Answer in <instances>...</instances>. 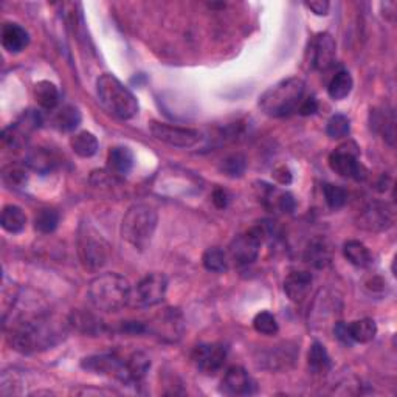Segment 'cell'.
<instances>
[{
    "mask_svg": "<svg viewBox=\"0 0 397 397\" xmlns=\"http://www.w3.org/2000/svg\"><path fill=\"white\" fill-rule=\"evenodd\" d=\"M61 327L52 318L34 315L12 323L11 331L8 332V341L12 349L22 354H31L52 347L61 340Z\"/></svg>",
    "mask_w": 397,
    "mask_h": 397,
    "instance_id": "cell-1",
    "label": "cell"
},
{
    "mask_svg": "<svg viewBox=\"0 0 397 397\" xmlns=\"http://www.w3.org/2000/svg\"><path fill=\"white\" fill-rule=\"evenodd\" d=\"M304 90L306 84L301 78L292 77L281 79L259 96V108L265 115L273 118L289 116L300 108Z\"/></svg>",
    "mask_w": 397,
    "mask_h": 397,
    "instance_id": "cell-2",
    "label": "cell"
},
{
    "mask_svg": "<svg viewBox=\"0 0 397 397\" xmlns=\"http://www.w3.org/2000/svg\"><path fill=\"white\" fill-rule=\"evenodd\" d=\"M129 281L118 273H104L92 279L89 285L90 303L103 312H118L124 306L130 304Z\"/></svg>",
    "mask_w": 397,
    "mask_h": 397,
    "instance_id": "cell-3",
    "label": "cell"
},
{
    "mask_svg": "<svg viewBox=\"0 0 397 397\" xmlns=\"http://www.w3.org/2000/svg\"><path fill=\"white\" fill-rule=\"evenodd\" d=\"M96 96L103 108L120 120H130L139 114V101L120 79L104 73L96 79Z\"/></svg>",
    "mask_w": 397,
    "mask_h": 397,
    "instance_id": "cell-4",
    "label": "cell"
},
{
    "mask_svg": "<svg viewBox=\"0 0 397 397\" xmlns=\"http://www.w3.org/2000/svg\"><path fill=\"white\" fill-rule=\"evenodd\" d=\"M157 211L146 203H136L128 210L121 222V236L130 245L145 250L157 228Z\"/></svg>",
    "mask_w": 397,
    "mask_h": 397,
    "instance_id": "cell-5",
    "label": "cell"
},
{
    "mask_svg": "<svg viewBox=\"0 0 397 397\" xmlns=\"http://www.w3.org/2000/svg\"><path fill=\"white\" fill-rule=\"evenodd\" d=\"M167 278L163 273H149L136 283L130 294V304L136 307H151L165 300Z\"/></svg>",
    "mask_w": 397,
    "mask_h": 397,
    "instance_id": "cell-6",
    "label": "cell"
},
{
    "mask_svg": "<svg viewBox=\"0 0 397 397\" xmlns=\"http://www.w3.org/2000/svg\"><path fill=\"white\" fill-rule=\"evenodd\" d=\"M149 132L155 140L174 147H194L202 141V132L191 128L172 126V124L151 121L149 124Z\"/></svg>",
    "mask_w": 397,
    "mask_h": 397,
    "instance_id": "cell-7",
    "label": "cell"
},
{
    "mask_svg": "<svg viewBox=\"0 0 397 397\" xmlns=\"http://www.w3.org/2000/svg\"><path fill=\"white\" fill-rule=\"evenodd\" d=\"M263 232L261 228H252L250 232L241 234L228 247V256L234 265L245 267L254 263L261 250Z\"/></svg>",
    "mask_w": 397,
    "mask_h": 397,
    "instance_id": "cell-8",
    "label": "cell"
},
{
    "mask_svg": "<svg viewBox=\"0 0 397 397\" xmlns=\"http://www.w3.org/2000/svg\"><path fill=\"white\" fill-rule=\"evenodd\" d=\"M196 368L207 376H214L227 360V347L221 343H205L194 347L191 354Z\"/></svg>",
    "mask_w": 397,
    "mask_h": 397,
    "instance_id": "cell-9",
    "label": "cell"
},
{
    "mask_svg": "<svg viewBox=\"0 0 397 397\" xmlns=\"http://www.w3.org/2000/svg\"><path fill=\"white\" fill-rule=\"evenodd\" d=\"M394 222V211L391 210L387 203L374 202L366 205L360 211L357 225L368 232H383L388 230Z\"/></svg>",
    "mask_w": 397,
    "mask_h": 397,
    "instance_id": "cell-10",
    "label": "cell"
},
{
    "mask_svg": "<svg viewBox=\"0 0 397 397\" xmlns=\"http://www.w3.org/2000/svg\"><path fill=\"white\" fill-rule=\"evenodd\" d=\"M329 166L335 174L345 179L365 180L368 177V170L360 163L357 155L351 151H345L343 147L329 155Z\"/></svg>",
    "mask_w": 397,
    "mask_h": 397,
    "instance_id": "cell-11",
    "label": "cell"
},
{
    "mask_svg": "<svg viewBox=\"0 0 397 397\" xmlns=\"http://www.w3.org/2000/svg\"><path fill=\"white\" fill-rule=\"evenodd\" d=\"M81 366L84 369L95 372L101 376H114L123 382H129L126 362H121L120 358L112 356V354H101V356H92L84 358L81 362Z\"/></svg>",
    "mask_w": 397,
    "mask_h": 397,
    "instance_id": "cell-12",
    "label": "cell"
},
{
    "mask_svg": "<svg viewBox=\"0 0 397 397\" xmlns=\"http://www.w3.org/2000/svg\"><path fill=\"white\" fill-rule=\"evenodd\" d=\"M335 53H337V45L329 33H320L310 43V62L318 72H325L334 65Z\"/></svg>",
    "mask_w": 397,
    "mask_h": 397,
    "instance_id": "cell-13",
    "label": "cell"
},
{
    "mask_svg": "<svg viewBox=\"0 0 397 397\" xmlns=\"http://www.w3.org/2000/svg\"><path fill=\"white\" fill-rule=\"evenodd\" d=\"M221 391L227 396H250L256 391V382L241 366H232L222 378Z\"/></svg>",
    "mask_w": 397,
    "mask_h": 397,
    "instance_id": "cell-14",
    "label": "cell"
},
{
    "mask_svg": "<svg viewBox=\"0 0 397 397\" xmlns=\"http://www.w3.org/2000/svg\"><path fill=\"white\" fill-rule=\"evenodd\" d=\"M105 244L101 239H95L92 236H83L79 244V253L81 259H83L84 265L90 270H98L103 267L108 258V250H105Z\"/></svg>",
    "mask_w": 397,
    "mask_h": 397,
    "instance_id": "cell-15",
    "label": "cell"
},
{
    "mask_svg": "<svg viewBox=\"0 0 397 397\" xmlns=\"http://www.w3.org/2000/svg\"><path fill=\"white\" fill-rule=\"evenodd\" d=\"M314 278L309 272H292L284 281V292L290 301L301 303L307 298Z\"/></svg>",
    "mask_w": 397,
    "mask_h": 397,
    "instance_id": "cell-16",
    "label": "cell"
},
{
    "mask_svg": "<svg viewBox=\"0 0 397 397\" xmlns=\"http://www.w3.org/2000/svg\"><path fill=\"white\" fill-rule=\"evenodd\" d=\"M30 43L28 31L17 23H5L2 27V45L10 53H21Z\"/></svg>",
    "mask_w": 397,
    "mask_h": 397,
    "instance_id": "cell-17",
    "label": "cell"
},
{
    "mask_svg": "<svg viewBox=\"0 0 397 397\" xmlns=\"http://www.w3.org/2000/svg\"><path fill=\"white\" fill-rule=\"evenodd\" d=\"M109 172L112 176H128L134 166V154L126 146L112 147L108 157Z\"/></svg>",
    "mask_w": 397,
    "mask_h": 397,
    "instance_id": "cell-18",
    "label": "cell"
},
{
    "mask_svg": "<svg viewBox=\"0 0 397 397\" xmlns=\"http://www.w3.org/2000/svg\"><path fill=\"white\" fill-rule=\"evenodd\" d=\"M304 259H306L310 265H314L315 269H325V267L331 264L332 259L331 245H329L325 239H314L306 248Z\"/></svg>",
    "mask_w": 397,
    "mask_h": 397,
    "instance_id": "cell-19",
    "label": "cell"
},
{
    "mask_svg": "<svg viewBox=\"0 0 397 397\" xmlns=\"http://www.w3.org/2000/svg\"><path fill=\"white\" fill-rule=\"evenodd\" d=\"M343 254L352 265L360 267V269H366V267H369L372 264L371 252L368 250V247L360 241L345 242Z\"/></svg>",
    "mask_w": 397,
    "mask_h": 397,
    "instance_id": "cell-20",
    "label": "cell"
},
{
    "mask_svg": "<svg viewBox=\"0 0 397 397\" xmlns=\"http://www.w3.org/2000/svg\"><path fill=\"white\" fill-rule=\"evenodd\" d=\"M83 116H81V112L74 105H64V108L56 112L53 116V126L61 130V132H72V130L77 129Z\"/></svg>",
    "mask_w": 397,
    "mask_h": 397,
    "instance_id": "cell-21",
    "label": "cell"
},
{
    "mask_svg": "<svg viewBox=\"0 0 397 397\" xmlns=\"http://www.w3.org/2000/svg\"><path fill=\"white\" fill-rule=\"evenodd\" d=\"M0 223H2L5 232L17 234L22 232L25 225H27V216H25L21 207H16V205H6L2 211V219H0Z\"/></svg>",
    "mask_w": 397,
    "mask_h": 397,
    "instance_id": "cell-22",
    "label": "cell"
},
{
    "mask_svg": "<svg viewBox=\"0 0 397 397\" xmlns=\"http://www.w3.org/2000/svg\"><path fill=\"white\" fill-rule=\"evenodd\" d=\"M70 146L73 152L83 159H90L98 152V140L92 132H83L74 134L70 139Z\"/></svg>",
    "mask_w": 397,
    "mask_h": 397,
    "instance_id": "cell-23",
    "label": "cell"
},
{
    "mask_svg": "<svg viewBox=\"0 0 397 397\" xmlns=\"http://www.w3.org/2000/svg\"><path fill=\"white\" fill-rule=\"evenodd\" d=\"M307 363L310 371L315 372V374H326L331 369V357H329L325 345L320 343V341H314L309 349Z\"/></svg>",
    "mask_w": 397,
    "mask_h": 397,
    "instance_id": "cell-24",
    "label": "cell"
},
{
    "mask_svg": "<svg viewBox=\"0 0 397 397\" xmlns=\"http://www.w3.org/2000/svg\"><path fill=\"white\" fill-rule=\"evenodd\" d=\"M34 99L42 109L53 110L59 103V90L50 81H39L34 85Z\"/></svg>",
    "mask_w": 397,
    "mask_h": 397,
    "instance_id": "cell-25",
    "label": "cell"
},
{
    "mask_svg": "<svg viewBox=\"0 0 397 397\" xmlns=\"http://www.w3.org/2000/svg\"><path fill=\"white\" fill-rule=\"evenodd\" d=\"M349 334L354 343H369L377 335V325L372 318H362L349 323Z\"/></svg>",
    "mask_w": 397,
    "mask_h": 397,
    "instance_id": "cell-26",
    "label": "cell"
},
{
    "mask_svg": "<svg viewBox=\"0 0 397 397\" xmlns=\"http://www.w3.org/2000/svg\"><path fill=\"white\" fill-rule=\"evenodd\" d=\"M354 81L349 72L341 70L331 79V83L327 85V93L329 96L335 101H340V99H345L346 96H349V93L352 92Z\"/></svg>",
    "mask_w": 397,
    "mask_h": 397,
    "instance_id": "cell-27",
    "label": "cell"
},
{
    "mask_svg": "<svg viewBox=\"0 0 397 397\" xmlns=\"http://www.w3.org/2000/svg\"><path fill=\"white\" fill-rule=\"evenodd\" d=\"M151 368V360L145 352H134L126 360V371L129 382H140Z\"/></svg>",
    "mask_w": 397,
    "mask_h": 397,
    "instance_id": "cell-28",
    "label": "cell"
},
{
    "mask_svg": "<svg viewBox=\"0 0 397 397\" xmlns=\"http://www.w3.org/2000/svg\"><path fill=\"white\" fill-rule=\"evenodd\" d=\"M27 165L41 174H47L56 166V159L52 155V152L45 151L43 147H36L28 154Z\"/></svg>",
    "mask_w": 397,
    "mask_h": 397,
    "instance_id": "cell-29",
    "label": "cell"
},
{
    "mask_svg": "<svg viewBox=\"0 0 397 397\" xmlns=\"http://www.w3.org/2000/svg\"><path fill=\"white\" fill-rule=\"evenodd\" d=\"M202 263L203 267L208 272H214V273H223L228 269V261H227V254L223 250L217 247H211L207 252L203 253L202 256Z\"/></svg>",
    "mask_w": 397,
    "mask_h": 397,
    "instance_id": "cell-30",
    "label": "cell"
},
{
    "mask_svg": "<svg viewBox=\"0 0 397 397\" xmlns=\"http://www.w3.org/2000/svg\"><path fill=\"white\" fill-rule=\"evenodd\" d=\"M58 223H59L58 211H54L52 208H43L41 211H37V214L34 216L36 232H39L42 234L53 233L54 230L58 228Z\"/></svg>",
    "mask_w": 397,
    "mask_h": 397,
    "instance_id": "cell-31",
    "label": "cell"
},
{
    "mask_svg": "<svg viewBox=\"0 0 397 397\" xmlns=\"http://www.w3.org/2000/svg\"><path fill=\"white\" fill-rule=\"evenodd\" d=\"M70 323L73 327H77L79 332L95 335L101 332V321H98L95 316L85 312H74L72 314Z\"/></svg>",
    "mask_w": 397,
    "mask_h": 397,
    "instance_id": "cell-32",
    "label": "cell"
},
{
    "mask_svg": "<svg viewBox=\"0 0 397 397\" xmlns=\"http://www.w3.org/2000/svg\"><path fill=\"white\" fill-rule=\"evenodd\" d=\"M247 167V160L242 154L228 155L221 161L219 170L228 177H241Z\"/></svg>",
    "mask_w": 397,
    "mask_h": 397,
    "instance_id": "cell-33",
    "label": "cell"
},
{
    "mask_svg": "<svg viewBox=\"0 0 397 397\" xmlns=\"http://www.w3.org/2000/svg\"><path fill=\"white\" fill-rule=\"evenodd\" d=\"M372 126L376 130H380L383 139L389 141V145H394V115L391 114H378L374 112V120H372Z\"/></svg>",
    "mask_w": 397,
    "mask_h": 397,
    "instance_id": "cell-34",
    "label": "cell"
},
{
    "mask_svg": "<svg viewBox=\"0 0 397 397\" xmlns=\"http://www.w3.org/2000/svg\"><path fill=\"white\" fill-rule=\"evenodd\" d=\"M351 130V123L347 120V116L345 115H334L331 116V120L327 121L326 126V134L331 136L332 140L345 139V136L349 134Z\"/></svg>",
    "mask_w": 397,
    "mask_h": 397,
    "instance_id": "cell-35",
    "label": "cell"
},
{
    "mask_svg": "<svg viewBox=\"0 0 397 397\" xmlns=\"http://www.w3.org/2000/svg\"><path fill=\"white\" fill-rule=\"evenodd\" d=\"M253 327H254V331L263 334V335H275L279 331L275 315L270 314V312H265V310L264 312H259L256 316H254Z\"/></svg>",
    "mask_w": 397,
    "mask_h": 397,
    "instance_id": "cell-36",
    "label": "cell"
},
{
    "mask_svg": "<svg viewBox=\"0 0 397 397\" xmlns=\"http://www.w3.org/2000/svg\"><path fill=\"white\" fill-rule=\"evenodd\" d=\"M323 192H325V201L329 208L338 210L346 203L347 192L345 188H341V186L338 185L327 183L325 185V188H323Z\"/></svg>",
    "mask_w": 397,
    "mask_h": 397,
    "instance_id": "cell-37",
    "label": "cell"
},
{
    "mask_svg": "<svg viewBox=\"0 0 397 397\" xmlns=\"http://www.w3.org/2000/svg\"><path fill=\"white\" fill-rule=\"evenodd\" d=\"M2 177H3V182L8 186H11V188H21V186L27 183L28 174L22 166L10 165L3 170Z\"/></svg>",
    "mask_w": 397,
    "mask_h": 397,
    "instance_id": "cell-38",
    "label": "cell"
},
{
    "mask_svg": "<svg viewBox=\"0 0 397 397\" xmlns=\"http://www.w3.org/2000/svg\"><path fill=\"white\" fill-rule=\"evenodd\" d=\"M334 335H335V338H337L340 343H343L345 346L354 345V341L351 338V334H349V325H347V323H345V321L335 323Z\"/></svg>",
    "mask_w": 397,
    "mask_h": 397,
    "instance_id": "cell-39",
    "label": "cell"
},
{
    "mask_svg": "<svg viewBox=\"0 0 397 397\" xmlns=\"http://www.w3.org/2000/svg\"><path fill=\"white\" fill-rule=\"evenodd\" d=\"M295 207H296V202L290 192H283V194L279 196L278 208L284 211V213H292V211L295 210Z\"/></svg>",
    "mask_w": 397,
    "mask_h": 397,
    "instance_id": "cell-40",
    "label": "cell"
},
{
    "mask_svg": "<svg viewBox=\"0 0 397 397\" xmlns=\"http://www.w3.org/2000/svg\"><path fill=\"white\" fill-rule=\"evenodd\" d=\"M316 110H318V103H316V99L314 96H309L306 99H303L300 108H298V112H300V114L304 116L314 115Z\"/></svg>",
    "mask_w": 397,
    "mask_h": 397,
    "instance_id": "cell-41",
    "label": "cell"
},
{
    "mask_svg": "<svg viewBox=\"0 0 397 397\" xmlns=\"http://www.w3.org/2000/svg\"><path fill=\"white\" fill-rule=\"evenodd\" d=\"M307 6V8L314 12L316 16H326L327 11H329V2L326 0H310V2L304 3Z\"/></svg>",
    "mask_w": 397,
    "mask_h": 397,
    "instance_id": "cell-42",
    "label": "cell"
},
{
    "mask_svg": "<svg viewBox=\"0 0 397 397\" xmlns=\"http://www.w3.org/2000/svg\"><path fill=\"white\" fill-rule=\"evenodd\" d=\"M273 179H275L276 182L281 183V185H289L292 182V174L287 167L281 166V167H278V170H275V172H273Z\"/></svg>",
    "mask_w": 397,
    "mask_h": 397,
    "instance_id": "cell-43",
    "label": "cell"
},
{
    "mask_svg": "<svg viewBox=\"0 0 397 397\" xmlns=\"http://www.w3.org/2000/svg\"><path fill=\"white\" fill-rule=\"evenodd\" d=\"M228 201H230L228 194L223 190H216L213 192V202L217 208H221V210L225 208L228 205Z\"/></svg>",
    "mask_w": 397,
    "mask_h": 397,
    "instance_id": "cell-44",
    "label": "cell"
}]
</instances>
